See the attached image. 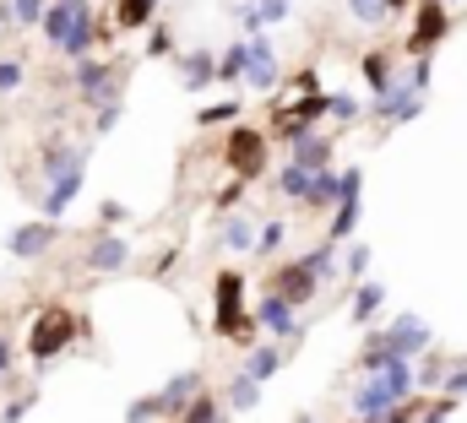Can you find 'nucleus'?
Returning <instances> with one entry per match:
<instances>
[{
  "mask_svg": "<svg viewBox=\"0 0 467 423\" xmlns=\"http://www.w3.org/2000/svg\"><path fill=\"white\" fill-rule=\"evenodd\" d=\"M358 185H364V174L358 169H343V196H337V212H332V239L337 244H348L353 239V228H358Z\"/></svg>",
  "mask_w": 467,
  "mask_h": 423,
  "instance_id": "obj_15",
  "label": "nucleus"
},
{
  "mask_svg": "<svg viewBox=\"0 0 467 423\" xmlns=\"http://www.w3.org/2000/svg\"><path fill=\"white\" fill-rule=\"evenodd\" d=\"M77 93H82V104H119V88H125V71H119L115 60H77Z\"/></svg>",
  "mask_w": 467,
  "mask_h": 423,
  "instance_id": "obj_8",
  "label": "nucleus"
},
{
  "mask_svg": "<svg viewBox=\"0 0 467 423\" xmlns=\"http://www.w3.org/2000/svg\"><path fill=\"white\" fill-rule=\"evenodd\" d=\"M348 11L364 22V27H380V22L391 16V5H386V0H348Z\"/></svg>",
  "mask_w": 467,
  "mask_h": 423,
  "instance_id": "obj_36",
  "label": "nucleus"
},
{
  "mask_svg": "<svg viewBox=\"0 0 467 423\" xmlns=\"http://www.w3.org/2000/svg\"><path fill=\"white\" fill-rule=\"evenodd\" d=\"M348 272H353V277H364V272H369V244H353V250H348Z\"/></svg>",
  "mask_w": 467,
  "mask_h": 423,
  "instance_id": "obj_48",
  "label": "nucleus"
},
{
  "mask_svg": "<svg viewBox=\"0 0 467 423\" xmlns=\"http://www.w3.org/2000/svg\"><path fill=\"white\" fill-rule=\"evenodd\" d=\"M277 82H283L277 55H272L266 33H255V38H250V71H244V88H250V93H277Z\"/></svg>",
  "mask_w": 467,
  "mask_h": 423,
  "instance_id": "obj_14",
  "label": "nucleus"
},
{
  "mask_svg": "<svg viewBox=\"0 0 467 423\" xmlns=\"http://www.w3.org/2000/svg\"><path fill=\"white\" fill-rule=\"evenodd\" d=\"M375 336L386 342L391 358H419V353H430V342H435V331H430L419 315H397L386 331H375Z\"/></svg>",
  "mask_w": 467,
  "mask_h": 423,
  "instance_id": "obj_11",
  "label": "nucleus"
},
{
  "mask_svg": "<svg viewBox=\"0 0 467 423\" xmlns=\"http://www.w3.org/2000/svg\"><path fill=\"white\" fill-rule=\"evenodd\" d=\"M321 283H327V277H321V272H316V266L299 255V261H283V266H272V283H266V288H277L288 304H299V310H305V304L321 294Z\"/></svg>",
  "mask_w": 467,
  "mask_h": 423,
  "instance_id": "obj_10",
  "label": "nucleus"
},
{
  "mask_svg": "<svg viewBox=\"0 0 467 423\" xmlns=\"http://www.w3.org/2000/svg\"><path fill=\"white\" fill-rule=\"evenodd\" d=\"M332 119H343V125L358 119V98H353V93H332Z\"/></svg>",
  "mask_w": 467,
  "mask_h": 423,
  "instance_id": "obj_42",
  "label": "nucleus"
},
{
  "mask_svg": "<svg viewBox=\"0 0 467 423\" xmlns=\"http://www.w3.org/2000/svg\"><path fill=\"white\" fill-rule=\"evenodd\" d=\"M255 233H261V228H255L239 207L223 217V244H229V250H255Z\"/></svg>",
  "mask_w": 467,
  "mask_h": 423,
  "instance_id": "obj_27",
  "label": "nucleus"
},
{
  "mask_svg": "<svg viewBox=\"0 0 467 423\" xmlns=\"http://www.w3.org/2000/svg\"><path fill=\"white\" fill-rule=\"evenodd\" d=\"M44 174H49V191H44L38 212L60 222V217H66V207L82 196V180H88V152H82V147H60V152H49V158H44Z\"/></svg>",
  "mask_w": 467,
  "mask_h": 423,
  "instance_id": "obj_5",
  "label": "nucleus"
},
{
  "mask_svg": "<svg viewBox=\"0 0 467 423\" xmlns=\"http://www.w3.org/2000/svg\"><path fill=\"white\" fill-rule=\"evenodd\" d=\"M255 16L272 27V22H283V16H288V0H255Z\"/></svg>",
  "mask_w": 467,
  "mask_h": 423,
  "instance_id": "obj_43",
  "label": "nucleus"
},
{
  "mask_svg": "<svg viewBox=\"0 0 467 423\" xmlns=\"http://www.w3.org/2000/svg\"><path fill=\"white\" fill-rule=\"evenodd\" d=\"M44 11H49V0H11L16 27H44Z\"/></svg>",
  "mask_w": 467,
  "mask_h": 423,
  "instance_id": "obj_35",
  "label": "nucleus"
},
{
  "mask_svg": "<svg viewBox=\"0 0 467 423\" xmlns=\"http://www.w3.org/2000/svg\"><path fill=\"white\" fill-rule=\"evenodd\" d=\"M22 82H27V66L22 60H0V98L22 93Z\"/></svg>",
  "mask_w": 467,
  "mask_h": 423,
  "instance_id": "obj_37",
  "label": "nucleus"
},
{
  "mask_svg": "<svg viewBox=\"0 0 467 423\" xmlns=\"http://www.w3.org/2000/svg\"><path fill=\"white\" fill-rule=\"evenodd\" d=\"M196 391H202V375H196V369H185V375H174V380L163 386V402H169V418H174V413H180V408H185V402H191Z\"/></svg>",
  "mask_w": 467,
  "mask_h": 423,
  "instance_id": "obj_29",
  "label": "nucleus"
},
{
  "mask_svg": "<svg viewBox=\"0 0 467 423\" xmlns=\"http://www.w3.org/2000/svg\"><path fill=\"white\" fill-rule=\"evenodd\" d=\"M244 185H250V180H239V174H234L229 185L218 191V207H223V212H234V207H239V201H244Z\"/></svg>",
  "mask_w": 467,
  "mask_h": 423,
  "instance_id": "obj_41",
  "label": "nucleus"
},
{
  "mask_svg": "<svg viewBox=\"0 0 467 423\" xmlns=\"http://www.w3.org/2000/svg\"><path fill=\"white\" fill-rule=\"evenodd\" d=\"M386 5H391V11H408V5H419V0H386Z\"/></svg>",
  "mask_w": 467,
  "mask_h": 423,
  "instance_id": "obj_52",
  "label": "nucleus"
},
{
  "mask_svg": "<svg viewBox=\"0 0 467 423\" xmlns=\"http://www.w3.org/2000/svg\"><path fill=\"white\" fill-rule=\"evenodd\" d=\"M337 196H343V169H316V180H310V196H305L299 207L327 212V207H337Z\"/></svg>",
  "mask_w": 467,
  "mask_h": 423,
  "instance_id": "obj_18",
  "label": "nucleus"
},
{
  "mask_svg": "<svg viewBox=\"0 0 467 423\" xmlns=\"http://www.w3.org/2000/svg\"><path fill=\"white\" fill-rule=\"evenodd\" d=\"M305 261H310V266H316L321 277H332V272H337V239L327 233V239H321V244H316V250H310Z\"/></svg>",
  "mask_w": 467,
  "mask_h": 423,
  "instance_id": "obj_34",
  "label": "nucleus"
},
{
  "mask_svg": "<svg viewBox=\"0 0 467 423\" xmlns=\"http://www.w3.org/2000/svg\"><path fill=\"white\" fill-rule=\"evenodd\" d=\"M310 180H316V169H305V163H294V158L277 169V191H283L288 201H305V196H310Z\"/></svg>",
  "mask_w": 467,
  "mask_h": 423,
  "instance_id": "obj_25",
  "label": "nucleus"
},
{
  "mask_svg": "<svg viewBox=\"0 0 467 423\" xmlns=\"http://www.w3.org/2000/svg\"><path fill=\"white\" fill-rule=\"evenodd\" d=\"M294 423H310V418H294Z\"/></svg>",
  "mask_w": 467,
  "mask_h": 423,
  "instance_id": "obj_53",
  "label": "nucleus"
},
{
  "mask_svg": "<svg viewBox=\"0 0 467 423\" xmlns=\"http://www.w3.org/2000/svg\"><path fill=\"white\" fill-rule=\"evenodd\" d=\"M239 114H244V108H239V98H223V104H207V108H202V114H196V125H202V130H213V125H239Z\"/></svg>",
  "mask_w": 467,
  "mask_h": 423,
  "instance_id": "obj_32",
  "label": "nucleus"
},
{
  "mask_svg": "<svg viewBox=\"0 0 467 423\" xmlns=\"http://www.w3.org/2000/svg\"><path fill=\"white\" fill-rule=\"evenodd\" d=\"M0 375H11V336L0 331Z\"/></svg>",
  "mask_w": 467,
  "mask_h": 423,
  "instance_id": "obj_50",
  "label": "nucleus"
},
{
  "mask_svg": "<svg viewBox=\"0 0 467 423\" xmlns=\"http://www.w3.org/2000/svg\"><path fill=\"white\" fill-rule=\"evenodd\" d=\"M419 108H424V93H419L413 82H397L391 93H380V98H375L369 114H375L380 125H408V119H419Z\"/></svg>",
  "mask_w": 467,
  "mask_h": 423,
  "instance_id": "obj_13",
  "label": "nucleus"
},
{
  "mask_svg": "<svg viewBox=\"0 0 467 423\" xmlns=\"http://www.w3.org/2000/svg\"><path fill=\"white\" fill-rule=\"evenodd\" d=\"M152 16H158V0H115V16H109V27H115V33L152 27Z\"/></svg>",
  "mask_w": 467,
  "mask_h": 423,
  "instance_id": "obj_22",
  "label": "nucleus"
},
{
  "mask_svg": "<svg viewBox=\"0 0 467 423\" xmlns=\"http://www.w3.org/2000/svg\"><path fill=\"white\" fill-rule=\"evenodd\" d=\"M169 418V402H163V391H152V397H136L130 408H125V423H158Z\"/></svg>",
  "mask_w": 467,
  "mask_h": 423,
  "instance_id": "obj_31",
  "label": "nucleus"
},
{
  "mask_svg": "<svg viewBox=\"0 0 467 423\" xmlns=\"http://www.w3.org/2000/svg\"><path fill=\"white\" fill-rule=\"evenodd\" d=\"M446 38H451V5L446 0H419L413 5V33H408V55H430Z\"/></svg>",
  "mask_w": 467,
  "mask_h": 423,
  "instance_id": "obj_9",
  "label": "nucleus"
},
{
  "mask_svg": "<svg viewBox=\"0 0 467 423\" xmlns=\"http://www.w3.org/2000/svg\"><path fill=\"white\" fill-rule=\"evenodd\" d=\"M33 402H38V391H27V397H16V402H11V408L0 413V423H22V418H27V408H33Z\"/></svg>",
  "mask_w": 467,
  "mask_h": 423,
  "instance_id": "obj_44",
  "label": "nucleus"
},
{
  "mask_svg": "<svg viewBox=\"0 0 467 423\" xmlns=\"http://www.w3.org/2000/svg\"><path fill=\"white\" fill-rule=\"evenodd\" d=\"M244 71H250V38H239V44H229V49L218 55V82H223V88L244 82Z\"/></svg>",
  "mask_w": 467,
  "mask_h": 423,
  "instance_id": "obj_23",
  "label": "nucleus"
},
{
  "mask_svg": "<svg viewBox=\"0 0 467 423\" xmlns=\"http://www.w3.org/2000/svg\"><path fill=\"white\" fill-rule=\"evenodd\" d=\"M213 331L234 347H244V353L255 347V331H266L261 315H244V277L234 266H223L213 277Z\"/></svg>",
  "mask_w": 467,
  "mask_h": 423,
  "instance_id": "obj_3",
  "label": "nucleus"
},
{
  "mask_svg": "<svg viewBox=\"0 0 467 423\" xmlns=\"http://www.w3.org/2000/svg\"><path fill=\"white\" fill-rule=\"evenodd\" d=\"M446 5H451V0H446Z\"/></svg>",
  "mask_w": 467,
  "mask_h": 423,
  "instance_id": "obj_54",
  "label": "nucleus"
},
{
  "mask_svg": "<svg viewBox=\"0 0 467 423\" xmlns=\"http://www.w3.org/2000/svg\"><path fill=\"white\" fill-rule=\"evenodd\" d=\"M174 423H229L223 418V402L218 397H207V391H196L180 413H174Z\"/></svg>",
  "mask_w": 467,
  "mask_h": 423,
  "instance_id": "obj_24",
  "label": "nucleus"
},
{
  "mask_svg": "<svg viewBox=\"0 0 467 423\" xmlns=\"http://www.w3.org/2000/svg\"><path fill=\"white\" fill-rule=\"evenodd\" d=\"M88 331H93V325H88L82 315H71L66 304H49V310H38V320H33V331H27L22 347H27L33 364H55V358H60L71 342H82Z\"/></svg>",
  "mask_w": 467,
  "mask_h": 423,
  "instance_id": "obj_4",
  "label": "nucleus"
},
{
  "mask_svg": "<svg viewBox=\"0 0 467 423\" xmlns=\"http://www.w3.org/2000/svg\"><path fill=\"white\" fill-rule=\"evenodd\" d=\"M283 364H288V347H277V342H255V347H250V358H244V369H250L261 386H266Z\"/></svg>",
  "mask_w": 467,
  "mask_h": 423,
  "instance_id": "obj_21",
  "label": "nucleus"
},
{
  "mask_svg": "<svg viewBox=\"0 0 467 423\" xmlns=\"http://www.w3.org/2000/svg\"><path fill=\"white\" fill-rule=\"evenodd\" d=\"M441 391H451V397H467V364H462V369H446Z\"/></svg>",
  "mask_w": 467,
  "mask_h": 423,
  "instance_id": "obj_47",
  "label": "nucleus"
},
{
  "mask_svg": "<svg viewBox=\"0 0 467 423\" xmlns=\"http://www.w3.org/2000/svg\"><path fill=\"white\" fill-rule=\"evenodd\" d=\"M130 212L119 207V201H99V228H115V222H125Z\"/></svg>",
  "mask_w": 467,
  "mask_h": 423,
  "instance_id": "obj_45",
  "label": "nucleus"
},
{
  "mask_svg": "<svg viewBox=\"0 0 467 423\" xmlns=\"http://www.w3.org/2000/svg\"><path fill=\"white\" fill-rule=\"evenodd\" d=\"M223 163H229V174L239 180H261L266 174V130H255V125H229V141H223Z\"/></svg>",
  "mask_w": 467,
  "mask_h": 423,
  "instance_id": "obj_7",
  "label": "nucleus"
},
{
  "mask_svg": "<svg viewBox=\"0 0 467 423\" xmlns=\"http://www.w3.org/2000/svg\"><path fill=\"white\" fill-rule=\"evenodd\" d=\"M5 22H16V16H11V5H0V33H5Z\"/></svg>",
  "mask_w": 467,
  "mask_h": 423,
  "instance_id": "obj_51",
  "label": "nucleus"
},
{
  "mask_svg": "<svg viewBox=\"0 0 467 423\" xmlns=\"http://www.w3.org/2000/svg\"><path fill=\"white\" fill-rule=\"evenodd\" d=\"M55 239H60V222H55V217H33V222H16V228L5 233V250H11L16 261H38Z\"/></svg>",
  "mask_w": 467,
  "mask_h": 423,
  "instance_id": "obj_12",
  "label": "nucleus"
},
{
  "mask_svg": "<svg viewBox=\"0 0 467 423\" xmlns=\"http://www.w3.org/2000/svg\"><path fill=\"white\" fill-rule=\"evenodd\" d=\"M255 402H261V380H255L250 369H239V375L229 380V408L234 413H250Z\"/></svg>",
  "mask_w": 467,
  "mask_h": 423,
  "instance_id": "obj_28",
  "label": "nucleus"
},
{
  "mask_svg": "<svg viewBox=\"0 0 467 423\" xmlns=\"http://www.w3.org/2000/svg\"><path fill=\"white\" fill-rule=\"evenodd\" d=\"M115 125H119V104H99L93 108V130H99V136H109Z\"/></svg>",
  "mask_w": 467,
  "mask_h": 423,
  "instance_id": "obj_40",
  "label": "nucleus"
},
{
  "mask_svg": "<svg viewBox=\"0 0 467 423\" xmlns=\"http://www.w3.org/2000/svg\"><path fill=\"white\" fill-rule=\"evenodd\" d=\"M380 304H386V288H380V283H364V288H358V294H353L348 315L358 320V325H369V320L380 315Z\"/></svg>",
  "mask_w": 467,
  "mask_h": 423,
  "instance_id": "obj_30",
  "label": "nucleus"
},
{
  "mask_svg": "<svg viewBox=\"0 0 467 423\" xmlns=\"http://www.w3.org/2000/svg\"><path fill=\"white\" fill-rule=\"evenodd\" d=\"M294 163H305V169H332V136H321V125H316L310 136H299V141H294Z\"/></svg>",
  "mask_w": 467,
  "mask_h": 423,
  "instance_id": "obj_20",
  "label": "nucleus"
},
{
  "mask_svg": "<svg viewBox=\"0 0 467 423\" xmlns=\"http://www.w3.org/2000/svg\"><path fill=\"white\" fill-rule=\"evenodd\" d=\"M255 315H261V325H266L277 342H294V336H299V304H288L277 288H266V299H261Z\"/></svg>",
  "mask_w": 467,
  "mask_h": 423,
  "instance_id": "obj_16",
  "label": "nucleus"
},
{
  "mask_svg": "<svg viewBox=\"0 0 467 423\" xmlns=\"http://www.w3.org/2000/svg\"><path fill=\"white\" fill-rule=\"evenodd\" d=\"M358 77H364V88H369L375 98L397 88V77H391V55H386V49H369V55L358 60Z\"/></svg>",
  "mask_w": 467,
  "mask_h": 423,
  "instance_id": "obj_19",
  "label": "nucleus"
},
{
  "mask_svg": "<svg viewBox=\"0 0 467 423\" xmlns=\"http://www.w3.org/2000/svg\"><path fill=\"white\" fill-rule=\"evenodd\" d=\"M283 244H288V222H283V217L261 222V233H255V255H277Z\"/></svg>",
  "mask_w": 467,
  "mask_h": 423,
  "instance_id": "obj_33",
  "label": "nucleus"
},
{
  "mask_svg": "<svg viewBox=\"0 0 467 423\" xmlns=\"http://www.w3.org/2000/svg\"><path fill=\"white\" fill-rule=\"evenodd\" d=\"M207 82H218V55H207V49L185 55V88H191V93H202Z\"/></svg>",
  "mask_w": 467,
  "mask_h": 423,
  "instance_id": "obj_26",
  "label": "nucleus"
},
{
  "mask_svg": "<svg viewBox=\"0 0 467 423\" xmlns=\"http://www.w3.org/2000/svg\"><path fill=\"white\" fill-rule=\"evenodd\" d=\"M430 71H435V66H430V55H413V77H408V82L424 93V88H430Z\"/></svg>",
  "mask_w": 467,
  "mask_h": 423,
  "instance_id": "obj_46",
  "label": "nucleus"
},
{
  "mask_svg": "<svg viewBox=\"0 0 467 423\" xmlns=\"http://www.w3.org/2000/svg\"><path fill=\"white\" fill-rule=\"evenodd\" d=\"M130 266V244L119 233H99L88 244V272H125Z\"/></svg>",
  "mask_w": 467,
  "mask_h": 423,
  "instance_id": "obj_17",
  "label": "nucleus"
},
{
  "mask_svg": "<svg viewBox=\"0 0 467 423\" xmlns=\"http://www.w3.org/2000/svg\"><path fill=\"white\" fill-rule=\"evenodd\" d=\"M457 402H462V397H451V391H446L441 402H430V408L419 413V423H446V418H457Z\"/></svg>",
  "mask_w": 467,
  "mask_h": 423,
  "instance_id": "obj_38",
  "label": "nucleus"
},
{
  "mask_svg": "<svg viewBox=\"0 0 467 423\" xmlns=\"http://www.w3.org/2000/svg\"><path fill=\"white\" fill-rule=\"evenodd\" d=\"M147 55H152V60H158V55H174V33L152 22V38H147Z\"/></svg>",
  "mask_w": 467,
  "mask_h": 423,
  "instance_id": "obj_39",
  "label": "nucleus"
},
{
  "mask_svg": "<svg viewBox=\"0 0 467 423\" xmlns=\"http://www.w3.org/2000/svg\"><path fill=\"white\" fill-rule=\"evenodd\" d=\"M327 114H332V93H299L288 108H272V136L294 147V141H299V136H310Z\"/></svg>",
  "mask_w": 467,
  "mask_h": 423,
  "instance_id": "obj_6",
  "label": "nucleus"
},
{
  "mask_svg": "<svg viewBox=\"0 0 467 423\" xmlns=\"http://www.w3.org/2000/svg\"><path fill=\"white\" fill-rule=\"evenodd\" d=\"M44 38H49L66 60H88L99 44L115 38V27H104L88 0H49V11H44Z\"/></svg>",
  "mask_w": 467,
  "mask_h": 423,
  "instance_id": "obj_1",
  "label": "nucleus"
},
{
  "mask_svg": "<svg viewBox=\"0 0 467 423\" xmlns=\"http://www.w3.org/2000/svg\"><path fill=\"white\" fill-rule=\"evenodd\" d=\"M419 391V380H413V358H391L386 369H375V375H364L358 380V391H353V413L364 423H380L397 402H408Z\"/></svg>",
  "mask_w": 467,
  "mask_h": 423,
  "instance_id": "obj_2",
  "label": "nucleus"
},
{
  "mask_svg": "<svg viewBox=\"0 0 467 423\" xmlns=\"http://www.w3.org/2000/svg\"><path fill=\"white\" fill-rule=\"evenodd\" d=\"M294 93H321V77L316 71H294Z\"/></svg>",
  "mask_w": 467,
  "mask_h": 423,
  "instance_id": "obj_49",
  "label": "nucleus"
}]
</instances>
